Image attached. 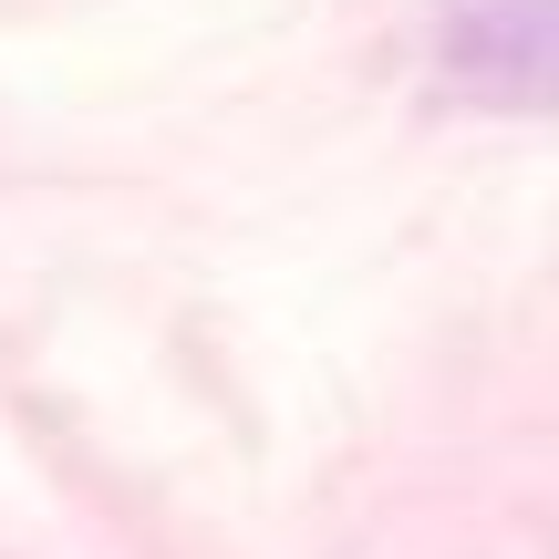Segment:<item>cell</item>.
Returning <instances> with one entry per match:
<instances>
[{
	"label": "cell",
	"mask_w": 559,
	"mask_h": 559,
	"mask_svg": "<svg viewBox=\"0 0 559 559\" xmlns=\"http://www.w3.org/2000/svg\"><path fill=\"white\" fill-rule=\"evenodd\" d=\"M445 94L487 115H549L559 104V0H445L436 11Z\"/></svg>",
	"instance_id": "6da1fadb"
}]
</instances>
